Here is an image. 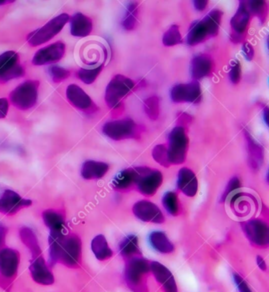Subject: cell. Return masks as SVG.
Masks as SVG:
<instances>
[{
	"instance_id": "obj_39",
	"label": "cell",
	"mask_w": 269,
	"mask_h": 292,
	"mask_svg": "<svg viewBox=\"0 0 269 292\" xmlns=\"http://www.w3.org/2000/svg\"><path fill=\"white\" fill-rule=\"evenodd\" d=\"M50 74L54 82H60L68 78L70 75V72L69 70H66L64 68H60L58 66H52L50 68Z\"/></svg>"
},
{
	"instance_id": "obj_29",
	"label": "cell",
	"mask_w": 269,
	"mask_h": 292,
	"mask_svg": "<svg viewBox=\"0 0 269 292\" xmlns=\"http://www.w3.org/2000/svg\"><path fill=\"white\" fill-rule=\"evenodd\" d=\"M91 248L96 258L101 262L108 260L112 256V250L109 248L106 238L103 234L96 236L92 240Z\"/></svg>"
},
{
	"instance_id": "obj_24",
	"label": "cell",
	"mask_w": 269,
	"mask_h": 292,
	"mask_svg": "<svg viewBox=\"0 0 269 292\" xmlns=\"http://www.w3.org/2000/svg\"><path fill=\"white\" fill-rule=\"evenodd\" d=\"M92 30V20L83 14H75L71 18L70 32L73 36L78 38L88 36Z\"/></svg>"
},
{
	"instance_id": "obj_11",
	"label": "cell",
	"mask_w": 269,
	"mask_h": 292,
	"mask_svg": "<svg viewBox=\"0 0 269 292\" xmlns=\"http://www.w3.org/2000/svg\"><path fill=\"white\" fill-rule=\"evenodd\" d=\"M24 69L20 64L18 54L9 51L0 56V82H6L12 79L22 77Z\"/></svg>"
},
{
	"instance_id": "obj_20",
	"label": "cell",
	"mask_w": 269,
	"mask_h": 292,
	"mask_svg": "<svg viewBox=\"0 0 269 292\" xmlns=\"http://www.w3.org/2000/svg\"><path fill=\"white\" fill-rule=\"evenodd\" d=\"M214 70V62L210 56L206 54H198L191 61L190 72L192 78L195 80L204 78L210 76Z\"/></svg>"
},
{
	"instance_id": "obj_42",
	"label": "cell",
	"mask_w": 269,
	"mask_h": 292,
	"mask_svg": "<svg viewBox=\"0 0 269 292\" xmlns=\"http://www.w3.org/2000/svg\"><path fill=\"white\" fill-rule=\"evenodd\" d=\"M233 278H234V283H236L240 292H252L245 280L243 279L240 274H234Z\"/></svg>"
},
{
	"instance_id": "obj_14",
	"label": "cell",
	"mask_w": 269,
	"mask_h": 292,
	"mask_svg": "<svg viewBox=\"0 0 269 292\" xmlns=\"http://www.w3.org/2000/svg\"><path fill=\"white\" fill-rule=\"evenodd\" d=\"M133 212L138 219L147 223L162 224L165 220L159 207L150 200H139L135 203Z\"/></svg>"
},
{
	"instance_id": "obj_10",
	"label": "cell",
	"mask_w": 269,
	"mask_h": 292,
	"mask_svg": "<svg viewBox=\"0 0 269 292\" xmlns=\"http://www.w3.org/2000/svg\"><path fill=\"white\" fill-rule=\"evenodd\" d=\"M243 232L252 245L258 248H267L269 244V228L262 220L254 219L243 222Z\"/></svg>"
},
{
	"instance_id": "obj_2",
	"label": "cell",
	"mask_w": 269,
	"mask_h": 292,
	"mask_svg": "<svg viewBox=\"0 0 269 292\" xmlns=\"http://www.w3.org/2000/svg\"><path fill=\"white\" fill-rule=\"evenodd\" d=\"M222 16V12L220 10H212L202 20L192 23L187 34L188 44L195 46L210 38L216 36Z\"/></svg>"
},
{
	"instance_id": "obj_5",
	"label": "cell",
	"mask_w": 269,
	"mask_h": 292,
	"mask_svg": "<svg viewBox=\"0 0 269 292\" xmlns=\"http://www.w3.org/2000/svg\"><path fill=\"white\" fill-rule=\"evenodd\" d=\"M68 14H61L49 21L43 27L31 32L28 36V42L31 46L36 47L49 42L62 30L64 26L69 22Z\"/></svg>"
},
{
	"instance_id": "obj_44",
	"label": "cell",
	"mask_w": 269,
	"mask_h": 292,
	"mask_svg": "<svg viewBox=\"0 0 269 292\" xmlns=\"http://www.w3.org/2000/svg\"><path fill=\"white\" fill-rule=\"evenodd\" d=\"M9 108V103L6 98L0 99V118H4L6 116Z\"/></svg>"
},
{
	"instance_id": "obj_47",
	"label": "cell",
	"mask_w": 269,
	"mask_h": 292,
	"mask_svg": "<svg viewBox=\"0 0 269 292\" xmlns=\"http://www.w3.org/2000/svg\"><path fill=\"white\" fill-rule=\"evenodd\" d=\"M6 229L2 225H0V246L4 244L5 237H6Z\"/></svg>"
},
{
	"instance_id": "obj_32",
	"label": "cell",
	"mask_w": 269,
	"mask_h": 292,
	"mask_svg": "<svg viewBox=\"0 0 269 292\" xmlns=\"http://www.w3.org/2000/svg\"><path fill=\"white\" fill-rule=\"evenodd\" d=\"M164 207L166 210V212L172 216L178 215L180 212V204L178 198V195L176 192L169 191L164 195L162 199Z\"/></svg>"
},
{
	"instance_id": "obj_21",
	"label": "cell",
	"mask_w": 269,
	"mask_h": 292,
	"mask_svg": "<svg viewBox=\"0 0 269 292\" xmlns=\"http://www.w3.org/2000/svg\"><path fill=\"white\" fill-rule=\"evenodd\" d=\"M177 186L187 197H194L198 190V178L194 172L187 168H182L178 172Z\"/></svg>"
},
{
	"instance_id": "obj_35",
	"label": "cell",
	"mask_w": 269,
	"mask_h": 292,
	"mask_svg": "<svg viewBox=\"0 0 269 292\" xmlns=\"http://www.w3.org/2000/svg\"><path fill=\"white\" fill-rule=\"evenodd\" d=\"M246 6L248 12L252 14L256 15L260 21L264 22L267 16V4L264 1H248Z\"/></svg>"
},
{
	"instance_id": "obj_3",
	"label": "cell",
	"mask_w": 269,
	"mask_h": 292,
	"mask_svg": "<svg viewBox=\"0 0 269 292\" xmlns=\"http://www.w3.org/2000/svg\"><path fill=\"white\" fill-rule=\"evenodd\" d=\"M150 263L146 259L136 256L126 263V283L134 292H148L147 280L150 272Z\"/></svg>"
},
{
	"instance_id": "obj_25",
	"label": "cell",
	"mask_w": 269,
	"mask_h": 292,
	"mask_svg": "<svg viewBox=\"0 0 269 292\" xmlns=\"http://www.w3.org/2000/svg\"><path fill=\"white\" fill-rule=\"evenodd\" d=\"M109 166L104 162L95 160H87L82 168V176L84 180H100L108 172Z\"/></svg>"
},
{
	"instance_id": "obj_41",
	"label": "cell",
	"mask_w": 269,
	"mask_h": 292,
	"mask_svg": "<svg viewBox=\"0 0 269 292\" xmlns=\"http://www.w3.org/2000/svg\"><path fill=\"white\" fill-rule=\"evenodd\" d=\"M240 186H241V184H240V178H238V177H233L228 182L226 189H225L224 192L222 194L221 202H225L228 196L230 194V193L232 194L236 190L240 188Z\"/></svg>"
},
{
	"instance_id": "obj_8",
	"label": "cell",
	"mask_w": 269,
	"mask_h": 292,
	"mask_svg": "<svg viewBox=\"0 0 269 292\" xmlns=\"http://www.w3.org/2000/svg\"><path fill=\"white\" fill-rule=\"evenodd\" d=\"M134 80L121 74L116 75L106 86L105 100L110 108L120 106L122 98H125L134 87Z\"/></svg>"
},
{
	"instance_id": "obj_7",
	"label": "cell",
	"mask_w": 269,
	"mask_h": 292,
	"mask_svg": "<svg viewBox=\"0 0 269 292\" xmlns=\"http://www.w3.org/2000/svg\"><path fill=\"white\" fill-rule=\"evenodd\" d=\"M39 82L30 80L13 90L10 94L12 104L21 110H28L34 107L38 100V90Z\"/></svg>"
},
{
	"instance_id": "obj_16",
	"label": "cell",
	"mask_w": 269,
	"mask_h": 292,
	"mask_svg": "<svg viewBox=\"0 0 269 292\" xmlns=\"http://www.w3.org/2000/svg\"><path fill=\"white\" fill-rule=\"evenodd\" d=\"M31 204V200L22 198L14 191L6 190L0 197V212L6 215H13L19 210L26 208Z\"/></svg>"
},
{
	"instance_id": "obj_43",
	"label": "cell",
	"mask_w": 269,
	"mask_h": 292,
	"mask_svg": "<svg viewBox=\"0 0 269 292\" xmlns=\"http://www.w3.org/2000/svg\"><path fill=\"white\" fill-rule=\"evenodd\" d=\"M242 54L248 61L252 60L254 56V49L250 43H245L242 46Z\"/></svg>"
},
{
	"instance_id": "obj_22",
	"label": "cell",
	"mask_w": 269,
	"mask_h": 292,
	"mask_svg": "<svg viewBox=\"0 0 269 292\" xmlns=\"http://www.w3.org/2000/svg\"><path fill=\"white\" fill-rule=\"evenodd\" d=\"M66 96L72 104L80 110H90L94 107L90 96L77 84H72L68 87Z\"/></svg>"
},
{
	"instance_id": "obj_4",
	"label": "cell",
	"mask_w": 269,
	"mask_h": 292,
	"mask_svg": "<svg viewBox=\"0 0 269 292\" xmlns=\"http://www.w3.org/2000/svg\"><path fill=\"white\" fill-rule=\"evenodd\" d=\"M188 143V137L184 126H178L172 130L168 135V144L166 146L168 161L170 165L182 164L185 162Z\"/></svg>"
},
{
	"instance_id": "obj_18",
	"label": "cell",
	"mask_w": 269,
	"mask_h": 292,
	"mask_svg": "<svg viewBox=\"0 0 269 292\" xmlns=\"http://www.w3.org/2000/svg\"><path fill=\"white\" fill-rule=\"evenodd\" d=\"M19 255L13 249H2L0 250V274L4 278H12L16 275L19 266Z\"/></svg>"
},
{
	"instance_id": "obj_9",
	"label": "cell",
	"mask_w": 269,
	"mask_h": 292,
	"mask_svg": "<svg viewBox=\"0 0 269 292\" xmlns=\"http://www.w3.org/2000/svg\"><path fill=\"white\" fill-rule=\"evenodd\" d=\"M103 133L114 140L136 138L140 135L138 126L130 118L116 120L106 122L103 128Z\"/></svg>"
},
{
	"instance_id": "obj_34",
	"label": "cell",
	"mask_w": 269,
	"mask_h": 292,
	"mask_svg": "<svg viewBox=\"0 0 269 292\" xmlns=\"http://www.w3.org/2000/svg\"><path fill=\"white\" fill-rule=\"evenodd\" d=\"M136 18H138V4L131 2L126 9L125 17L122 23L124 28L128 30L134 28L136 23Z\"/></svg>"
},
{
	"instance_id": "obj_33",
	"label": "cell",
	"mask_w": 269,
	"mask_h": 292,
	"mask_svg": "<svg viewBox=\"0 0 269 292\" xmlns=\"http://www.w3.org/2000/svg\"><path fill=\"white\" fill-rule=\"evenodd\" d=\"M163 44L166 47H172L174 45L180 44L182 42L180 27L177 24L170 26L163 36Z\"/></svg>"
},
{
	"instance_id": "obj_46",
	"label": "cell",
	"mask_w": 269,
	"mask_h": 292,
	"mask_svg": "<svg viewBox=\"0 0 269 292\" xmlns=\"http://www.w3.org/2000/svg\"><path fill=\"white\" fill-rule=\"evenodd\" d=\"M256 264H258V267L260 268V270H263V271H266V268H267V266H266V260L262 258L260 255H258L256 256Z\"/></svg>"
},
{
	"instance_id": "obj_1",
	"label": "cell",
	"mask_w": 269,
	"mask_h": 292,
	"mask_svg": "<svg viewBox=\"0 0 269 292\" xmlns=\"http://www.w3.org/2000/svg\"><path fill=\"white\" fill-rule=\"evenodd\" d=\"M66 230L50 232V264L62 263L68 267H76L80 262L82 242L76 236H66Z\"/></svg>"
},
{
	"instance_id": "obj_27",
	"label": "cell",
	"mask_w": 269,
	"mask_h": 292,
	"mask_svg": "<svg viewBox=\"0 0 269 292\" xmlns=\"http://www.w3.org/2000/svg\"><path fill=\"white\" fill-rule=\"evenodd\" d=\"M120 254L126 260L140 256L138 238L134 234H129L121 242L120 245Z\"/></svg>"
},
{
	"instance_id": "obj_49",
	"label": "cell",
	"mask_w": 269,
	"mask_h": 292,
	"mask_svg": "<svg viewBox=\"0 0 269 292\" xmlns=\"http://www.w3.org/2000/svg\"><path fill=\"white\" fill-rule=\"evenodd\" d=\"M14 2V1H6V0H5V1H0V5H2V4H9V2Z\"/></svg>"
},
{
	"instance_id": "obj_23",
	"label": "cell",
	"mask_w": 269,
	"mask_h": 292,
	"mask_svg": "<svg viewBox=\"0 0 269 292\" xmlns=\"http://www.w3.org/2000/svg\"><path fill=\"white\" fill-rule=\"evenodd\" d=\"M245 136L248 144V163L254 170L260 168L264 161V150L262 146L254 138L251 134L245 130Z\"/></svg>"
},
{
	"instance_id": "obj_17",
	"label": "cell",
	"mask_w": 269,
	"mask_h": 292,
	"mask_svg": "<svg viewBox=\"0 0 269 292\" xmlns=\"http://www.w3.org/2000/svg\"><path fill=\"white\" fill-rule=\"evenodd\" d=\"M150 271L155 276L156 280L162 286L164 292H178L174 276L166 266L158 262H152L150 263Z\"/></svg>"
},
{
	"instance_id": "obj_30",
	"label": "cell",
	"mask_w": 269,
	"mask_h": 292,
	"mask_svg": "<svg viewBox=\"0 0 269 292\" xmlns=\"http://www.w3.org/2000/svg\"><path fill=\"white\" fill-rule=\"evenodd\" d=\"M45 225L50 229V232L65 230V220L64 216L54 210H46L42 214Z\"/></svg>"
},
{
	"instance_id": "obj_37",
	"label": "cell",
	"mask_w": 269,
	"mask_h": 292,
	"mask_svg": "<svg viewBox=\"0 0 269 292\" xmlns=\"http://www.w3.org/2000/svg\"><path fill=\"white\" fill-rule=\"evenodd\" d=\"M102 69H103V65H100L99 66L94 69H80L78 72V76L86 84H92L95 82L98 75L100 74Z\"/></svg>"
},
{
	"instance_id": "obj_48",
	"label": "cell",
	"mask_w": 269,
	"mask_h": 292,
	"mask_svg": "<svg viewBox=\"0 0 269 292\" xmlns=\"http://www.w3.org/2000/svg\"><path fill=\"white\" fill-rule=\"evenodd\" d=\"M263 117L264 120L266 121V124L268 125V107L264 108Z\"/></svg>"
},
{
	"instance_id": "obj_19",
	"label": "cell",
	"mask_w": 269,
	"mask_h": 292,
	"mask_svg": "<svg viewBox=\"0 0 269 292\" xmlns=\"http://www.w3.org/2000/svg\"><path fill=\"white\" fill-rule=\"evenodd\" d=\"M30 274L36 283L50 285L54 283V276L45 263L42 255L34 258L30 267Z\"/></svg>"
},
{
	"instance_id": "obj_12",
	"label": "cell",
	"mask_w": 269,
	"mask_h": 292,
	"mask_svg": "<svg viewBox=\"0 0 269 292\" xmlns=\"http://www.w3.org/2000/svg\"><path fill=\"white\" fill-rule=\"evenodd\" d=\"M170 98L174 103H199L202 99V90L198 82L176 84L172 88Z\"/></svg>"
},
{
	"instance_id": "obj_38",
	"label": "cell",
	"mask_w": 269,
	"mask_h": 292,
	"mask_svg": "<svg viewBox=\"0 0 269 292\" xmlns=\"http://www.w3.org/2000/svg\"><path fill=\"white\" fill-rule=\"evenodd\" d=\"M152 158L157 163L164 167L169 168L170 166L168 156V148L166 144H158L152 150Z\"/></svg>"
},
{
	"instance_id": "obj_31",
	"label": "cell",
	"mask_w": 269,
	"mask_h": 292,
	"mask_svg": "<svg viewBox=\"0 0 269 292\" xmlns=\"http://www.w3.org/2000/svg\"><path fill=\"white\" fill-rule=\"evenodd\" d=\"M20 236H21L22 241L31 251L34 258L42 255V250L40 248L38 238L31 229L28 228H23L20 230Z\"/></svg>"
},
{
	"instance_id": "obj_45",
	"label": "cell",
	"mask_w": 269,
	"mask_h": 292,
	"mask_svg": "<svg viewBox=\"0 0 269 292\" xmlns=\"http://www.w3.org/2000/svg\"><path fill=\"white\" fill-rule=\"evenodd\" d=\"M208 5V1H194V6L199 12H202L206 9Z\"/></svg>"
},
{
	"instance_id": "obj_15",
	"label": "cell",
	"mask_w": 269,
	"mask_h": 292,
	"mask_svg": "<svg viewBox=\"0 0 269 292\" xmlns=\"http://www.w3.org/2000/svg\"><path fill=\"white\" fill-rule=\"evenodd\" d=\"M66 45L62 42L52 44L36 52L32 58V64L35 66H43L58 62L64 57Z\"/></svg>"
},
{
	"instance_id": "obj_36",
	"label": "cell",
	"mask_w": 269,
	"mask_h": 292,
	"mask_svg": "<svg viewBox=\"0 0 269 292\" xmlns=\"http://www.w3.org/2000/svg\"><path fill=\"white\" fill-rule=\"evenodd\" d=\"M159 98L157 96H151L147 98L144 102V112L148 116V118L156 120L159 117L160 114Z\"/></svg>"
},
{
	"instance_id": "obj_28",
	"label": "cell",
	"mask_w": 269,
	"mask_h": 292,
	"mask_svg": "<svg viewBox=\"0 0 269 292\" xmlns=\"http://www.w3.org/2000/svg\"><path fill=\"white\" fill-rule=\"evenodd\" d=\"M150 242L156 250L161 254H170L174 251V245L164 232L155 230L150 234Z\"/></svg>"
},
{
	"instance_id": "obj_40",
	"label": "cell",
	"mask_w": 269,
	"mask_h": 292,
	"mask_svg": "<svg viewBox=\"0 0 269 292\" xmlns=\"http://www.w3.org/2000/svg\"><path fill=\"white\" fill-rule=\"evenodd\" d=\"M241 64H240V61L232 62V69L229 72V78H230V82L234 84H238L241 80Z\"/></svg>"
},
{
	"instance_id": "obj_26",
	"label": "cell",
	"mask_w": 269,
	"mask_h": 292,
	"mask_svg": "<svg viewBox=\"0 0 269 292\" xmlns=\"http://www.w3.org/2000/svg\"><path fill=\"white\" fill-rule=\"evenodd\" d=\"M136 178L135 168L126 169L116 174L112 185V188L117 190H128L135 185Z\"/></svg>"
},
{
	"instance_id": "obj_13",
	"label": "cell",
	"mask_w": 269,
	"mask_h": 292,
	"mask_svg": "<svg viewBox=\"0 0 269 292\" xmlns=\"http://www.w3.org/2000/svg\"><path fill=\"white\" fill-rule=\"evenodd\" d=\"M250 19V13L248 12L246 2L240 1V6L234 17L230 20V27L232 28L230 39L234 43H240L244 39L246 31L248 27Z\"/></svg>"
},
{
	"instance_id": "obj_6",
	"label": "cell",
	"mask_w": 269,
	"mask_h": 292,
	"mask_svg": "<svg viewBox=\"0 0 269 292\" xmlns=\"http://www.w3.org/2000/svg\"><path fill=\"white\" fill-rule=\"evenodd\" d=\"M136 178L135 186L142 194L151 197L163 184V174L160 170L147 167L135 168Z\"/></svg>"
}]
</instances>
